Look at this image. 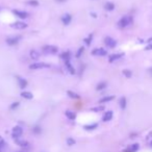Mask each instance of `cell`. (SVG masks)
I'll use <instances>...</instances> for the list:
<instances>
[{
  "instance_id": "cell-4",
  "label": "cell",
  "mask_w": 152,
  "mask_h": 152,
  "mask_svg": "<svg viewBox=\"0 0 152 152\" xmlns=\"http://www.w3.org/2000/svg\"><path fill=\"white\" fill-rule=\"evenodd\" d=\"M44 68H50V65L45 64V63H34V64H31L29 66L30 70H39V69H44Z\"/></svg>"
},
{
  "instance_id": "cell-26",
  "label": "cell",
  "mask_w": 152,
  "mask_h": 152,
  "mask_svg": "<svg viewBox=\"0 0 152 152\" xmlns=\"http://www.w3.org/2000/svg\"><path fill=\"white\" fill-rule=\"evenodd\" d=\"M106 87H107V84H106L105 81H102V82H99V84L96 87V90L97 91H103Z\"/></svg>"
},
{
  "instance_id": "cell-11",
  "label": "cell",
  "mask_w": 152,
  "mask_h": 152,
  "mask_svg": "<svg viewBox=\"0 0 152 152\" xmlns=\"http://www.w3.org/2000/svg\"><path fill=\"white\" fill-rule=\"evenodd\" d=\"M15 143L18 145V146L22 147V148H28L29 147V144H28L27 141L25 140H21V139H16Z\"/></svg>"
},
{
  "instance_id": "cell-34",
  "label": "cell",
  "mask_w": 152,
  "mask_h": 152,
  "mask_svg": "<svg viewBox=\"0 0 152 152\" xmlns=\"http://www.w3.org/2000/svg\"><path fill=\"white\" fill-rule=\"evenodd\" d=\"M19 105H20V103H19V102H14L12 105H11V109H12V111H14V109H18Z\"/></svg>"
},
{
  "instance_id": "cell-22",
  "label": "cell",
  "mask_w": 152,
  "mask_h": 152,
  "mask_svg": "<svg viewBox=\"0 0 152 152\" xmlns=\"http://www.w3.org/2000/svg\"><path fill=\"white\" fill-rule=\"evenodd\" d=\"M29 55H30V59H40V53L38 52L37 50H31L30 52H29Z\"/></svg>"
},
{
  "instance_id": "cell-18",
  "label": "cell",
  "mask_w": 152,
  "mask_h": 152,
  "mask_svg": "<svg viewBox=\"0 0 152 152\" xmlns=\"http://www.w3.org/2000/svg\"><path fill=\"white\" fill-rule=\"evenodd\" d=\"M21 96L24 98V99H27V100H30L34 98V95L30 93V92H27V91H24V92H22L21 93Z\"/></svg>"
},
{
  "instance_id": "cell-33",
  "label": "cell",
  "mask_w": 152,
  "mask_h": 152,
  "mask_svg": "<svg viewBox=\"0 0 152 152\" xmlns=\"http://www.w3.org/2000/svg\"><path fill=\"white\" fill-rule=\"evenodd\" d=\"M84 47H80V48L78 49L77 53H76V57H77V59H79V57H80V55H81V54L84 53Z\"/></svg>"
},
{
  "instance_id": "cell-2",
  "label": "cell",
  "mask_w": 152,
  "mask_h": 152,
  "mask_svg": "<svg viewBox=\"0 0 152 152\" xmlns=\"http://www.w3.org/2000/svg\"><path fill=\"white\" fill-rule=\"evenodd\" d=\"M43 51L47 54H56L59 52V48L53 45H46L43 47Z\"/></svg>"
},
{
  "instance_id": "cell-28",
  "label": "cell",
  "mask_w": 152,
  "mask_h": 152,
  "mask_svg": "<svg viewBox=\"0 0 152 152\" xmlns=\"http://www.w3.org/2000/svg\"><path fill=\"white\" fill-rule=\"evenodd\" d=\"M26 3H27L28 5H31V6H38L39 5V1H37V0H28Z\"/></svg>"
},
{
  "instance_id": "cell-39",
  "label": "cell",
  "mask_w": 152,
  "mask_h": 152,
  "mask_svg": "<svg viewBox=\"0 0 152 152\" xmlns=\"http://www.w3.org/2000/svg\"><path fill=\"white\" fill-rule=\"evenodd\" d=\"M16 152H25V151H16Z\"/></svg>"
},
{
  "instance_id": "cell-29",
  "label": "cell",
  "mask_w": 152,
  "mask_h": 152,
  "mask_svg": "<svg viewBox=\"0 0 152 152\" xmlns=\"http://www.w3.org/2000/svg\"><path fill=\"white\" fill-rule=\"evenodd\" d=\"M92 111L95 113H99V112H102L104 111V106H96V107H93Z\"/></svg>"
},
{
  "instance_id": "cell-3",
  "label": "cell",
  "mask_w": 152,
  "mask_h": 152,
  "mask_svg": "<svg viewBox=\"0 0 152 152\" xmlns=\"http://www.w3.org/2000/svg\"><path fill=\"white\" fill-rule=\"evenodd\" d=\"M22 134H23V128H22L21 126H15V127L13 128L12 137L14 140H16V139H20Z\"/></svg>"
},
{
  "instance_id": "cell-15",
  "label": "cell",
  "mask_w": 152,
  "mask_h": 152,
  "mask_svg": "<svg viewBox=\"0 0 152 152\" xmlns=\"http://www.w3.org/2000/svg\"><path fill=\"white\" fill-rule=\"evenodd\" d=\"M65 66H66V68H67V70L70 72V74H72V75L75 74V69H74V67L71 65L70 61H65Z\"/></svg>"
},
{
  "instance_id": "cell-38",
  "label": "cell",
  "mask_w": 152,
  "mask_h": 152,
  "mask_svg": "<svg viewBox=\"0 0 152 152\" xmlns=\"http://www.w3.org/2000/svg\"><path fill=\"white\" fill-rule=\"evenodd\" d=\"M56 2H65L66 0H55Z\"/></svg>"
},
{
  "instance_id": "cell-32",
  "label": "cell",
  "mask_w": 152,
  "mask_h": 152,
  "mask_svg": "<svg viewBox=\"0 0 152 152\" xmlns=\"http://www.w3.org/2000/svg\"><path fill=\"white\" fill-rule=\"evenodd\" d=\"M92 38H93V34H90L89 38L84 39V43L87 44V45H91V43H92Z\"/></svg>"
},
{
  "instance_id": "cell-6",
  "label": "cell",
  "mask_w": 152,
  "mask_h": 152,
  "mask_svg": "<svg viewBox=\"0 0 152 152\" xmlns=\"http://www.w3.org/2000/svg\"><path fill=\"white\" fill-rule=\"evenodd\" d=\"M13 14L20 19H26L28 18V13L24 12V11H19V9H13Z\"/></svg>"
},
{
  "instance_id": "cell-25",
  "label": "cell",
  "mask_w": 152,
  "mask_h": 152,
  "mask_svg": "<svg viewBox=\"0 0 152 152\" xmlns=\"http://www.w3.org/2000/svg\"><path fill=\"white\" fill-rule=\"evenodd\" d=\"M113 99H115V96H106L102 99L99 100V103H106V102H109V101H112Z\"/></svg>"
},
{
  "instance_id": "cell-36",
  "label": "cell",
  "mask_w": 152,
  "mask_h": 152,
  "mask_svg": "<svg viewBox=\"0 0 152 152\" xmlns=\"http://www.w3.org/2000/svg\"><path fill=\"white\" fill-rule=\"evenodd\" d=\"M151 49H152V43L149 44V45L146 47V50H151Z\"/></svg>"
},
{
  "instance_id": "cell-23",
  "label": "cell",
  "mask_w": 152,
  "mask_h": 152,
  "mask_svg": "<svg viewBox=\"0 0 152 152\" xmlns=\"http://www.w3.org/2000/svg\"><path fill=\"white\" fill-rule=\"evenodd\" d=\"M61 57L64 61H70V59H71V53H70V51H65V52H63L61 54Z\"/></svg>"
},
{
  "instance_id": "cell-17",
  "label": "cell",
  "mask_w": 152,
  "mask_h": 152,
  "mask_svg": "<svg viewBox=\"0 0 152 152\" xmlns=\"http://www.w3.org/2000/svg\"><path fill=\"white\" fill-rule=\"evenodd\" d=\"M65 115L69 120H75L76 119V114L74 112H72V111H66Z\"/></svg>"
},
{
  "instance_id": "cell-9",
  "label": "cell",
  "mask_w": 152,
  "mask_h": 152,
  "mask_svg": "<svg viewBox=\"0 0 152 152\" xmlns=\"http://www.w3.org/2000/svg\"><path fill=\"white\" fill-rule=\"evenodd\" d=\"M12 27L16 28V29H24V28L27 27V24H26L25 22L17 21V22H15V23H13Z\"/></svg>"
},
{
  "instance_id": "cell-30",
  "label": "cell",
  "mask_w": 152,
  "mask_h": 152,
  "mask_svg": "<svg viewBox=\"0 0 152 152\" xmlns=\"http://www.w3.org/2000/svg\"><path fill=\"white\" fill-rule=\"evenodd\" d=\"M32 131H34V134H41V131H42V128L40 127V126H34V128H32Z\"/></svg>"
},
{
  "instance_id": "cell-7",
  "label": "cell",
  "mask_w": 152,
  "mask_h": 152,
  "mask_svg": "<svg viewBox=\"0 0 152 152\" xmlns=\"http://www.w3.org/2000/svg\"><path fill=\"white\" fill-rule=\"evenodd\" d=\"M92 54L95 56H105L107 54L105 49L103 48H95V49L92 51Z\"/></svg>"
},
{
  "instance_id": "cell-12",
  "label": "cell",
  "mask_w": 152,
  "mask_h": 152,
  "mask_svg": "<svg viewBox=\"0 0 152 152\" xmlns=\"http://www.w3.org/2000/svg\"><path fill=\"white\" fill-rule=\"evenodd\" d=\"M71 21H72V16L70 15V14H65V15H63L62 22L64 25H69Z\"/></svg>"
},
{
  "instance_id": "cell-13",
  "label": "cell",
  "mask_w": 152,
  "mask_h": 152,
  "mask_svg": "<svg viewBox=\"0 0 152 152\" xmlns=\"http://www.w3.org/2000/svg\"><path fill=\"white\" fill-rule=\"evenodd\" d=\"M124 56V53H116V54H112V55L109 56V63H113V62H116V61H118V59H120L121 57H123Z\"/></svg>"
},
{
  "instance_id": "cell-27",
  "label": "cell",
  "mask_w": 152,
  "mask_h": 152,
  "mask_svg": "<svg viewBox=\"0 0 152 152\" xmlns=\"http://www.w3.org/2000/svg\"><path fill=\"white\" fill-rule=\"evenodd\" d=\"M122 73H123V75H124L125 77H127V78H130L131 76H132V72H131L130 70H128V69H124V70L122 71Z\"/></svg>"
},
{
  "instance_id": "cell-20",
  "label": "cell",
  "mask_w": 152,
  "mask_h": 152,
  "mask_svg": "<svg viewBox=\"0 0 152 152\" xmlns=\"http://www.w3.org/2000/svg\"><path fill=\"white\" fill-rule=\"evenodd\" d=\"M18 80H19V87H20V89L24 90L25 88L27 87V80L24 79V78H19Z\"/></svg>"
},
{
  "instance_id": "cell-37",
  "label": "cell",
  "mask_w": 152,
  "mask_h": 152,
  "mask_svg": "<svg viewBox=\"0 0 152 152\" xmlns=\"http://www.w3.org/2000/svg\"><path fill=\"white\" fill-rule=\"evenodd\" d=\"M91 16H92V17H94V18H96V17H97L96 14H94V13H92V14H91Z\"/></svg>"
},
{
  "instance_id": "cell-8",
  "label": "cell",
  "mask_w": 152,
  "mask_h": 152,
  "mask_svg": "<svg viewBox=\"0 0 152 152\" xmlns=\"http://www.w3.org/2000/svg\"><path fill=\"white\" fill-rule=\"evenodd\" d=\"M21 40V37H11L6 39V44L9 46H14L16 44L19 43V41Z\"/></svg>"
},
{
  "instance_id": "cell-10",
  "label": "cell",
  "mask_w": 152,
  "mask_h": 152,
  "mask_svg": "<svg viewBox=\"0 0 152 152\" xmlns=\"http://www.w3.org/2000/svg\"><path fill=\"white\" fill-rule=\"evenodd\" d=\"M139 148H140V145L138 143L131 144V145H129V146L125 149L124 152H137L138 150H139Z\"/></svg>"
},
{
  "instance_id": "cell-35",
  "label": "cell",
  "mask_w": 152,
  "mask_h": 152,
  "mask_svg": "<svg viewBox=\"0 0 152 152\" xmlns=\"http://www.w3.org/2000/svg\"><path fill=\"white\" fill-rule=\"evenodd\" d=\"M5 146V143H4V140H3L2 137H0V150L2 149L3 147Z\"/></svg>"
},
{
  "instance_id": "cell-1",
  "label": "cell",
  "mask_w": 152,
  "mask_h": 152,
  "mask_svg": "<svg viewBox=\"0 0 152 152\" xmlns=\"http://www.w3.org/2000/svg\"><path fill=\"white\" fill-rule=\"evenodd\" d=\"M132 22H134V19L131 16H124L118 21V26L120 28H126L132 24Z\"/></svg>"
},
{
  "instance_id": "cell-31",
  "label": "cell",
  "mask_w": 152,
  "mask_h": 152,
  "mask_svg": "<svg viewBox=\"0 0 152 152\" xmlns=\"http://www.w3.org/2000/svg\"><path fill=\"white\" fill-rule=\"evenodd\" d=\"M75 140L74 139H72V138H68L67 139V144H68V146H73V145H75Z\"/></svg>"
},
{
  "instance_id": "cell-41",
  "label": "cell",
  "mask_w": 152,
  "mask_h": 152,
  "mask_svg": "<svg viewBox=\"0 0 152 152\" xmlns=\"http://www.w3.org/2000/svg\"><path fill=\"white\" fill-rule=\"evenodd\" d=\"M151 74H152V70H151Z\"/></svg>"
},
{
  "instance_id": "cell-42",
  "label": "cell",
  "mask_w": 152,
  "mask_h": 152,
  "mask_svg": "<svg viewBox=\"0 0 152 152\" xmlns=\"http://www.w3.org/2000/svg\"><path fill=\"white\" fill-rule=\"evenodd\" d=\"M0 152H1V150H0Z\"/></svg>"
},
{
  "instance_id": "cell-5",
  "label": "cell",
  "mask_w": 152,
  "mask_h": 152,
  "mask_svg": "<svg viewBox=\"0 0 152 152\" xmlns=\"http://www.w3.org/2000/svg\"><path fill=\"white\" fill-rule=\"evenodd\" d=\"M104 43H105V45L109 48H115L116 45H117V42H116L115 39H113L111 37H106L104 39Z\"/></svg>"
},
{
  "instance_id": "cell-40",
  "label": "cell",
  "mask_w": 152,
  "mask_h": 152,
  "mask_svg": "<svg viewBox=\"0 0 152 152\" xmlns=\"http://www.w3.org/2000/svg\"><path fill=\"white\" fill-rule=\"evenodd\" d=\"M150 145H151V147H152V141H151V143H150Z\"/></svg>"
},
{
  "instance_id": "cell-24",
  "label": "cell",
  "mask_w": 152,
  "mask_h": 152,
  "mask_svg": "<svg viewBox=\"0 0 152 152\" xmlns=\"http://www.w3.org/2000/svg\"><path fill=\"white\" fill-rule=\"evenodd\" d=\"M104 9H106V11H114L115 9V4L113 2H106L105 4H104Z\"/></svg>"
},
{
  "instance_id": "cell-21",
  "label": "cell",
  "mask_w": 152,
  "mask_h": 152,
  "mask_svg": "<svg viewBox=\"0 0 152 152\" xmlns=\"http://www.w3.org/2000/svg\"><path fill=\"white\" fill-rule=\"evenodd\" d=\"M119 105L122 109H126V105H127V101H126V98L125 97H121L120 98V101H119Z\"/></svg>"
},
{
  "instance_id": "cell-19",
  "label": "cell",
  "mask_w": 152,
  "mask_h": 152,
  "mask_svg": "<svg viewBox=\"0 0 152 152\" xmlns=\"http://www.w3.org/2000/svg\"><path fill=\"white\" fill-rule=\"evenodd\" d=\"M67 94H68V96L71 98V99H75V100H78V99H80V96L78 95V94L74 93L73 91H70L69 90L68 92H67Z\"/></svg>"
},
{
  "instance_id": "cell-14",
  "label": "cell",
  "mask_w": 152,
  "mask_h": 152,
  "mask_svg": "<svg viewBox=\"0 0 152 152\" xmlns=\"http://www.w3.org/2000/svg\"><path fill=\"white\" fill-rule=\"evenodd\" d=\"M113 115H114V113L112 111H109V112H106L102 117V121L103 122H109L111 121L113 119Z\"/></svg>"
},
{
  "instance_id": "cell-16",
  "label": "cell",
  "mask_w": 152,
  "mask_h": 152,
  "mask_svg": "<svg viewBox=\"0 0 152 152\" xmlns=\"http://www.w3.org/2000/svg\"><path fill=\"white\" fill-rule=\"evenodd\" d=\"M97 127H98V123H93V124L84 125V130H87V131H92V130H95Z\"/></svg>"
}]
</instances>
